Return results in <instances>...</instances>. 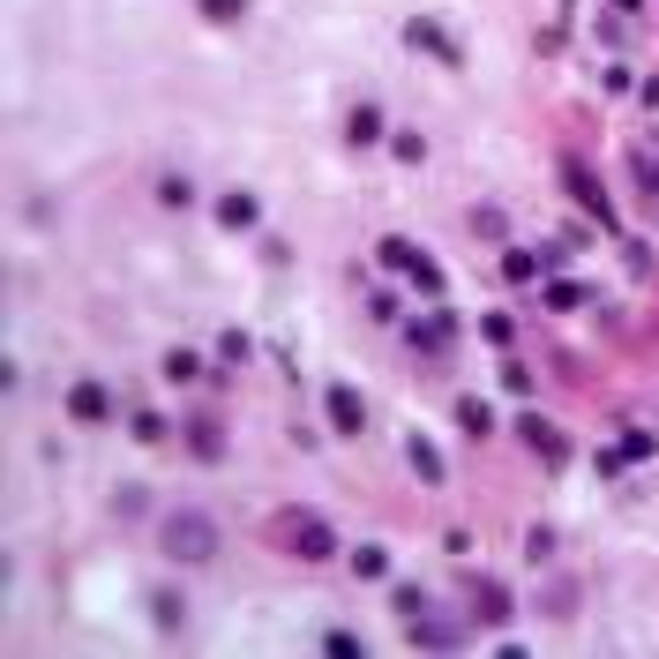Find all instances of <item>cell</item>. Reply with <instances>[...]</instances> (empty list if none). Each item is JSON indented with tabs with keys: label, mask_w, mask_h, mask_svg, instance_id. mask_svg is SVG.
Returning a JSON list of instances; mask_svg holds the SVG:
<instances>
[{
	"label": "cell",
	"mask_w": 659,
	"mask_h": 659,
	"mask_svg": "<svg viewBox=\"0 0 659 659\" xmlns=\"http://www.w3.org/2000/svg\"><path fill=\"white\" fill-rule=\"evenodd\" d=\"M165 555L172 562H210L217 555V525H210L203 510H172L165 517Z\"/></svg>",
	"instance_id": "6da1fadb"
},
{
	"label": "cell",
	"mask_w": 659,
	"mask_h": 659,
	"mask_svg": "<svg viewBox=\"0 0 659 659\" xmlns=\"http://www.w3.org/2000/svg\"><path fill=\"white\" fill-rule=\"evenodd\" d=\"M382 270H398V278H412L427 300H443V263H435L427 247H412L405 233H390V241H382Z\"/></svg>",
	"instance_id": "7a4b0ae2"
},
{
	"label": "cell",
	"mask_w": 659,
	"mask_h": 659,
	"mask_svg": "<svg viewBox=\"0 0 659 659\" xmlns=\"http://www.w3.org/2000/svg\"><path fill=\"white\" fill-rule=\"evenodd\" d=\"M278 539H286L300 562H330V555H337V533H330L315 510H286V517H278Z\"/></svg>",
	"instance_id": "3957f363"
},
{
	"label": "cell",
	"mask_w": 659,
	"mask_h": 659,
	"mask_svg": "<svg viewBox=\"0 0 659 659\" xmlns=\"http://www.w3.org/2000/svg\"><path fill=\"white\" fill-rule=\"evenodd\" d=\"M517 435H525V450H539V465H547V472H562V465H570V443H562V427H555V420L517 412Z\"/></svg>",
	"instance_id": "277c9868"
},
{
	"label": "cell",
	"mask_w": 659,
	"mask_h": 659,
	"mask_svg": "<svg viewBox=\"0 0 659 659\" xmlns=\"http://www.w3.org/2000/svg\"><path fill=\"white\" fill-rule=\"evenodd\" d=\"M405 38L420 45V53H435L443 68H465V45H457L450 31H443V23H427V15H412V23H405Z\"/></svg>",
	"instance_id": "5b68a950"
},
{
	"label": "cell",
	"mask_w": 659,
	"mask_h": 659,
	"mask_svg": "<svg viewBox=\"0 0 659 659\" xmlns=\"http://www.w3.org/2000/svg\"><path fill=\"white\" fill-rule=\"evenodd\" d=\"M323 412H330V427H337V435H360V427H368L360 390H345V382H330V390H323Z\"/></svg>",
	"instance_id": "8992f818"
},
{
	"label": "cell",
	"mask_w": 659,
	"mask_h": 659,
	"mask_svg": "<svg viewBox=\"0 0 659 659\" xmlns=\"http://www.w3.org/2000/svg\"><path fill=\"white\" fill-rule=\"evenodd\" d=\"M562 180H570V196H577V203L592 210V225H615V203L600 196V180H592V172H584L577 158H562Z\"/></svg>",
	"instance_id": "52a82bcc"
},
{
	"label": "cell",
	"mask_w": 659,
	"mask_h": 659,
	"mask_svg": "<svg viewBox=\"0 0 659 659\" xmlns=\"http://www.w3.org/2000/svg\"><path fill=\"white\" fill-rule=\"evenodd\" d=\"M555 263H562V247H533V255L510 247V255H502V278H510V286H533L539 270H555Z\"/></svg>",
	"instance_id": "ba28073f"
},
{
	"label": "cell",
	"mask_w": 659,
	"mask_h": 659,
	"mask_svg": "<svg viewBox=\"0 0 659 659\" xmlns=\"http://www.w3.org/2000/svg\"><path fill=\"white\" fill-rule=\"evenodd\" d=\"M405 637L420 645V652H450V645H457V622H443V615H427V607H420V615L405 622Z\"/></svg>",
	"instance_id": "9c48e42d"
},
{
	"label": "cell",
	"mask_w": 659,
	"mask_h": 659,
	"mask_svg": "<svg viewBox=\"0 0 659 659\" xmlns=\"http://www.w3.org/2000/svg\"><path fill=\"white\" fill-rule=\"evenodd\" d=\"M68 412H76L82 427H98V420H113V390L105 382H76L68 390Z\"/></svg>",
	"instance_id": "30bf717a"
},
{
	"label": "cell",
	"mask_w": 659,
	"mask_h": 659,
	"mask_svg": "<svg viewBox=\"0 0 659 659\" xmlns=\"http://www.w3.org/2000/svg\"><path fill=\"white\" fill-rule=\"evenodd\" d=\"M472 615L488 622V629H502V622H510V592H502L494 577H472Z\"/></svg>",
	"instance_id": "8fae6325"
},
{
	"label": "cell",
	"mask_w": 659,
	"mask_h": 659,
	"mask_svg": "<svg viewBox=\"0 0 659 659\" xmlns=\"http://www.w3.org/2000/svg\"><path fill=\"white\" fill-rule=\"evenodd\" d=\"M405 465L427 480V488H443V450H435L427 435H405Z\"/></svg>",
	"instance_id": "7c38bea8"
},
{
	"label": "cell",
	"mask_w": 659,
	"mask_h": 659,
	"mask_svg": "<svg viewBox=\"0 0 659 659\" xmlns=\"http://www.w3.org/2000/svg\"><path fill=\"white\" fill-rule=\"evenodd\" d=\"M188 450L203 457V465H217V457H225V435H217V420H210V412H196V420H188Z\"/></svg>",
	"instance_id": "4fadbf2b"
},
{
	"label": "cell",
	"mask_w": 659,
	"mask_h": 659,
	"mask_svg": "<svg viewBox=\"0 0 659 659\" xmlns=\"http://www.w3.org/2000/svg\"><path fill=\"white\" fill-rule=\"evenodd\" d=\"M217 225H225V233L255 225V196H217Z\"/></svg>",
	"instance_id": "5bb4252c"
},
{
	"label": "cell",
	"mask_w": 659,
	"mask_h": 659,
	"mask_svg": "<svg viewBox=\"0 0 659 659\" xmlns=\"http://www.w3.org/2000/svg\"><path fill=\"white\" fill-rule=\"evenodd\" d=\"M345 143H382V113H375V105H353V121H345Z\"/></svg>",
	"instance_id": "9a60e30c"
},
{
	"label": "cell",
	"mask_w": 659,
	"mask_h": 659,
	"mask_svg": "<svg viewBox=\"0 0 659 659\" xmlns=\"http://www.w3.org/2000/svg\"><path fill=\"white\" fill-rule=\"evenodd\" d=\"M539 300H547L555 315H577V308H584V286H570V278H555V286L539 292Z\"/></svg>",
	"instance_id": "2e32d148"
},
{
	"label": "cell",
	"mask_w": 659,
	"mask_h": 659,
	"mask_svg": "<svg viewBox=\"0 0 659 659\" xmlns=\"http://www.w3.org/2000/svg\"><path fill=\"white\" fill-rule=\"evenodd\" d=\"M150 615H158V629H180L188 622V600L180 592H150Z\"/></svg>",
	"instance_id": "e0dca14e"
},
{
	"label": "cell",
	"mask_w": 659,
	"mask_h": 659,
	"mask_svg": "<svg viewBox=\"0 0 659 659\" xmlns=\"http://www.w3.org/2000/svg\"><path fill=\"white\" fill-rule=\"evenodd\" d=\"M539 607H547L555 622H570L577 615V584H570V577H562V584H547V600H539Z\"/></svg>",
	"instance_id": "ac0fdd59"
},
{
	"label": "cell",
	"mask_w": 659,
	"mask_h": 659,
	"mask_svg": "<svg viewBox=\"0 0 659 659\" xmlns=\"http://www.w3.org/2000/svg\"><path fill=\"white\" fill-rule=\"evenodd\" d=\"M472 233H480V241H510V217H502L494 203H480L472 210Z\"/></svg>",
	"instance_id": "d6986e66"
},
{
	"label": "cell",
	"mask_w": 659,
	"mask_h": 659,
	"mask_svg": "<svg viewBox=\"0 0 659 659\" xmlns=\"http://www.w3.org/2000/svg\"><path fill=\"white\" fill-rule=\"evenodd\" d=\"M412 345H420V353H443V345H450V323H412Z\"/></svg>",
	"instance_id": "ffe728a7"
},
{
	"label": "cell",
	"mask_w": 659,
	"mask_h": 659,
	"mask_svg": "<svg viewBox=\"0 0 659 659\" xmlns=\"http://www.w3.org/2000/svg\"><path fill=\"white\" fill-rule=\"evenodd\" d=\"M165 375H172V382H196V375H203V360H196V353H180V345H172V353H165Z\"/></svg>",
	"instance_id": "44dd1931"
},
{
	"label": "cell",
	"mask_w": 659,
	"mask_h": 659,
	"mask_svg": "<svg viewBox=\"0 0 659 659\" xmlns=\"http://www.w3.org/2000/svg\"><path fill=\"white\" fill-rule=\"evenodd\" d=\"M457 427H465V435H488L494 420H488V405H480V398H465V405H457Z\"/></svg>",
	"instance_id": "7402d4cb"
},
{
	"label": "cell",
	"mask_w": 659,
	"mask_h": 659,
	"mask_svg": "<svg viewBox=\"0 0 659 659\" xmlns=\"http://www.w3.org/2000/svg\"><path fill=\"white\" fill-rule=\"evenodd\" d=\"M323 652H330V659H360V637H353V629H330Z\"/></svg>",
	"instance_id": "603a6c76"
},
{
	"label": "cell",
	"mask_w": 659,
	"mask_h": 659,
	"mask_svg": "<svg viewBox=\"0 0 659 659\" xmlns=\"http://www.w3.org/2000/svg\"><path fill=\"white\" fill-rule=\"evenodd\" d=\"M353 570H360V577H382V570H390V555H382V547H353Z\"/></svg>",
	"instance_id": "cb8c5ba5"
},
{
	"label": "cell",
	"mask_w": 659,
	"mask_h": 659,
	"mask_svg": "<svg viewBox=\"0 0 659 659\" xmlns=\"http://www.w3.org/2000/svg\"><path fill=\"white\" fill-rule=\"evenodd\" d=\"M390 150H398V158H405V165H420V158H427V143H420L412 127H405V135H390Z\"/></svg>",
	"instance_id": "d4e9b609"
},
{
	"label": "cell",
	"mask_w": 659,
	"mask_h": 659,
	"mask_svg": "<svg viewBox=\"0 0 659 659\" xmlns=\"http://www.w3.org/2000/svg\"><path fill=\"white\" fill-rule=\"evenodd\" d=\"M135 443H165V420H158V412H135Z\"/></svg>",
	"instance_id": "484cf974"
},
{
	"label": "cell",
	"mask_w": 659,
	"mask_h": 659,
	"mask_svg": "<svg viewBox=\"0 0 659 659\" xmlns=\"http://www.w3.org/2000/svg\"><path fill=\"white\" fill-rule=\"evenodd\" d=\"M196 8H203V15H210V23H233V15H241V8H247V0H196Z\"/></svg>",
	"instance_id": "4316f807"
},
{
	"label": "cell",
	"mask_w": 659,
	"mask_h": 659,
	"mask_svg": "<svg viewBox=\"0 0 659 659\" xmlns=\"http://www.w3.org/2000/svg\"><path fill=\"white\" fill-rule=\"evenodd\" d=\"M188 196H196L188 180H158V203H165V210H180V203H188Z\"/></svg>",
	"instance_id": "83f0119b"
},
{
	"label": "cell",
	"mask_w": 659,
	"mask_h": 659,
	"mask_svg": "<svg viewBox=\"0 0 659 659\" xmlns=\"http://www.w3.org/2000/svg\"><path fill=\"white\" fill-rule=\"evenodd\" d=\"M525 547H533V562H547V555H555V533H547V525H533V533H525Z\"/></svg>",
	"instance_id": "f1b7e54d"
},
{
	"label": "cell",
	"mask_w": 659,
	"mask_h": 659,
	"mask_svg": "<svg viewBox=\"0 0 659 659\" xmlns=\"http://www.w3.org/2000/svg\"><path fill=\"white\" fill-rule=\"evenodd\" d=\"M615 8H622V15H637V8H645V0H615Z\"/></svg>",
	"instance_id": "f546056e"
}]
</instances>
